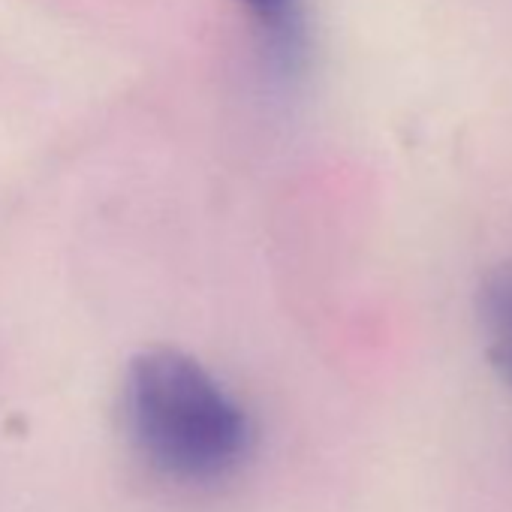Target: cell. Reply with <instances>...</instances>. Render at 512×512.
<instances>
[{
	"label": "cell",
	"instance_id": "6da1fadb",
	"mask_svg": "<svg viewBox=\"0 0 512 512\" xmlns=\"http://www.w3.org/2000/svg\"><path fill=\"white\" fill-rule=\"evenodd\" d=\"M124 419L148 461L178 479H214L250 446L244 407L193 356L169 347L130 362Z\"/></svg>",
	"mask_w": 512,
	"mask_h": 512
},
{
	"label": "cell",
	"instance_id": "7a4b0ae2",
	"mask_svg": "<svg viewBox=\"0 0 512 512\" xmlns=\"http://www.w3.org/2000/svg\"><path fill=\"white\" fill-rule=\"evenodd\" d=\"M247 13L275 70L299 73L308 52L305 0H235Z\"/></svg>",
	"mask_w": 512,
	"mask_h": 512
},
{
	"label": "cell",
	"instance_id": "3957f363",
	"mask_svg": "<svg viewBox=\"0 0 512 512\" xmlns=\"http://www.w3.org/2000/svg\"><path fill=\"white\" fill-rule=\"evenodd\" d=\"M485 347L494 371L512 392V263L491 272L479 296Z\"/></svg>",
	"mask_w": 512,
	"mask_h": 512
}]
</instances>
